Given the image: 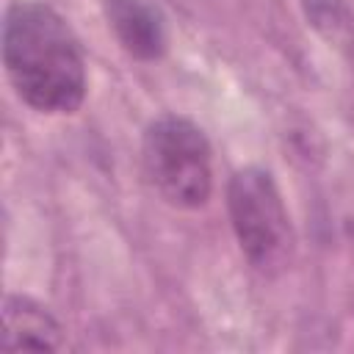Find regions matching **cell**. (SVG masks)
<instances>
[{
	"label": "cell",
	"mask_w": 354,
	"mask_h": 354,
	"mask_svg": "<svg viewBox=\"0 0 354 354\" xmlns=\"http://www.w3.org/2000/svg\"><path fill=\"white\" fill-rule=\"evenodd\" d=\"M3 64L17 97L41 113H75L86 100V58L69 22L47 3L17 0L3 19Z\"/></svg>",
	"instance_id": "cell-1"
},
{
	"label": "cell",
	"mask_w": 354,
	"mask_h": 354,
	"mask_svg": "<svg viewBox=\"0 0 354 354\" xmlns=\"http://www.w3.org/2000/svg\"><path fill=\"white\" fill-rule=\"evenodd\" d=\"M141 163L149 185L171 207L196 210L210 199V144L191 119L166 113L149 122L141 141Z\"/></svg>",
	"instance_id": "cell-2"
},
{
	"label": "cell",
	"mask_w": 354,
	"mask_h": 354,
	"mask_svg": "<svg viewBox=\"0 0 354 354\" xmlns=\"http://www.w3.org/2000/svg\"><path fill=\"white\" fill-rule=\"evenodd\" d=\"M227 210L241 252L260 274H279L290 266L296 235L268 169H238L227 185Z\"/></svg>",
	"instance_id": "cell-3"
},
{
	"label": "cell",
	"mask_w": 354,
	"mask_h": 354,
	"mask_svg": "<svg viewBox=\"0 0 354 354\" xmlns=\"http://www.w3.org/2000/svg\"><path fill=\"white\" fill-rule=\"evenodd\" d=\"M64 326L39 301L28 296H6L3 301V340L6 351H55L61 348Z\"/></svg>",
	"instance_id": "cell-4"
},
{
	"label": "cell",
	"mask_w": 354,
	"mask_h": 354,
	"mask_svg": "<svg viewBox=\"0 0 354 354\" xmlns=\"http://www.w3.org/2000/svg\"><path fill=\"white\" fill-rule=\"evenodd\" d=\"M108 25L127 55L138 61H158L166 53L163 17L144 0H105Z\"/></svg>",
	"instance_id": "cell-5"
},
{
	"label": "cell",
	"mask_w": 354,
	"mask_h": 354,
	"mask_svg": "<svg viewBox=\"0 0 354 354\" xmlns=\"http://www.w3.org/2000/svg\"><path fill=\"white\" fill-rule=\"evenodd\" d=\"M307 22L332 44L354 41V14L343 0H301Z\"/></svg>",
	"instance_id": "cell-6"
}]
</instances>
